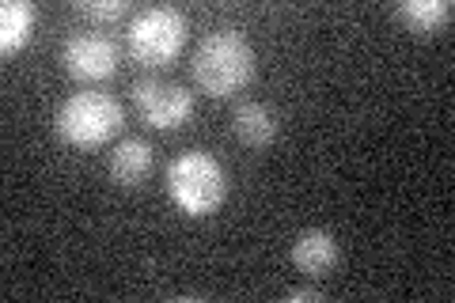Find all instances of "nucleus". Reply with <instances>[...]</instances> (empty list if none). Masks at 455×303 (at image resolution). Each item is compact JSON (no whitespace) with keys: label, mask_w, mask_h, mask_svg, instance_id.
Listing matches in <instances>:
<instances>
[{"label":"nucleus","mask_w":455,"mask_h":303,"mask_svg":"<svg viewBox=\"0 0 455 303\" xmlns=\"http://www.w3.org/2000/svg\"><path fill=\"white\" fill-rule=\"evenodd\" d=\"M251 76H254V50L239 31L220 27V31H212L197 42L194 80L209 99L235 95L239 88H247Z\"/></svg>","instance_id":"obj_1"},{"label":"nucleus","mask_w":455,"mask_h":303,"mask_svg":"<svg viewBox=\"0 0 455 303\" xmlns=\"http://www.w3.org/2000/svg\"><path fill=\"white\" fill-rule=\"evenodd\" d=\"M167 194L187 216H212L228 197V175L209 152H182L167 167Z\"/></svg>","instance_id":"obj_2"},{"label":"nucleus","mask_w":455,"mask_h":303,"mask_svg":"<svg viewBox=\"0 0 455 303\" xmlns=\"http://www.w3.org/2000/svg\"><path fill=\"white\" fill-rule=\"evenodd\" d=\"M122 103L107 92H76L57 110V133L73 148H99L122 129Z\"/></svg>","instance_id":"obj_3"},{"label":"nucleus","mask_w":455,"mask_h":303,"mask_svg":"<svg viewBox=\"0 0 455 303\" xmlns=\"http://www.w3.org/2000/svg\"><path fill=\"white\" fill-rule=\"evenodd\" d=\"M187 16L171 4H152L145 8L130 27V53L140 65H167L175 61L182 42H187Z\"/></svg>","instance_id":"obj_4"},{"label":"nucleus","mask_w":455,"mask_h":303,"mask_svg":"<svg viewBox=\"0 0 455 303\" xmlns=\"http://www.w3.org/2000/svg\"><path fill=\"white\" fill-rule=\"evenodd\" d=\"M133 99H137L140 118L152 129H179L194 114V95L182 84H171V80H140L133 88Z\"/></svg>","instance_id":"obj_5"},{"label":"nucleus","mask_w":455,"mask_h":303,"mask_svg":"<svg viewBox=\"0 0 455 303\" xmlns=\"http://www.w3.org/2000/svg\"><path fill=\"white\" fill-rule=\"evenodd\" d=\"M61 61L76 80L99 84V80L114 76V68H118V50H114V42L107 35H73L65 42Z\"/></svg>","instance_id":"obj_6"},{"label":"nucleus","mask_w":455,"mask_h":303,"mask_svg":"<svg viewBox=\"0 0 455 303\" xmlns=\"http://www.w3.org/2000/svg\"><path fill=\"white\" fill-rule=\"evenodd\" d=\"M292 266L304 273V277H326L338 266V239L323 227H307V232L296 235L292 243Z\"/></svg>","instance_id":"obj_7"},{"label":"nucleus","mask_w":455,"mask_h":303,"mask_svg":"<svg viewBox=\"0 0 455 303\" xmlns=\"http://www.w3.org/2000/svg\"><path fill=\"white\" fill-rule=\"evenodd\" d=\"M148 171H152V144L148 140L130 137L110 152V179L118 186H125V190H133V186L145 182Z\"/></svg>","instance_id":"obj_8"},{"label":"nucleus","mask_w":455,"mask_h":303,"mask_svg":"<svg viewBox=\"0 0 455 303\" xmlns=\"http://www.w3.org/2000/svg\"><path fill=\"white\" fill-rule=\"evenodd\" d=\"M235 137L247 144V148H266L269 140L277 137V118H274V110H269L266 103H243V107H235Z\"/></svg>","instance_id":"obj_9"},{"label":"nucleus","mask_w":455,"mask_h":303,"mask_svg":"<svg viewBox=\"0 0 455 303\" xmlns=\"http://www.w3.org/2000/svg\"><path fill=\"white\" fill-rule=\"evenodd\" d=\"M31 31H35V4H27V0H4V8H0V50L16 53L20 46H27Z\"/></svg>","instance_id":"obj_10"},{"label":"nucleus","mask_w":455,"mask_h":303,"mask_svg":"<svg viewBox=\"0 0 455 303\" xmlns=\"http://www.w3.org/2000/svg\"><path fill=\"white\" fill-rule=\"evenodd\" d=\"M395 16L403 20L410 31L429 35L451 20V0H403V4L395 8Z\"/></svg>","instance_id":"obj_11"},{"label":"nucleus","mask_w":455,"mask_h":303,"mask_svg":"<svg viewBox=\"0 0 455 303\" xmlns=\"http://www.w3.org/2000/svg\"><path fill=\"white\" fill-rule=\"evenodd\" d=\"M125 0H80L76 12L84 20H92V23H118L125 16Z\"/></svg>","instance_id":"obj_12"},{"label":"nucleus","mask_w":455,"mask_h":303,"mask_svg":"<svg viewBox=\"0 0 455 303\" xmlns=\"http://www.w3.org/2000/svg\"><path fill=\"white\" fill-rule=\"evenodd\" d=\"M284 299H323V292L319 288H289V292H284Z\"/></svg>","instance_id":"obj_13"}]
</instances>
